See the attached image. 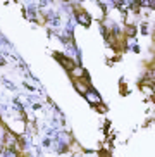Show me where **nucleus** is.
Masks as SVG:
<instances>
[{
  "instance_id": "nucleus-1",
  "label": "nucleus",
  "mask_w": 155,
  "mask_h": 157,
  "mask_svg": "<svg viewBox=\"0 0 155 157\" xmlns=\"http://www.w3.org/2000/svg\"><path fill=\"white\" fill-rule=\"evenodd\" d=\"M54 56H55V59H59V62L64 66L67 71H71L74 66H76V60H73V59H69V57H66L64 54H59V52H55Z\"/></svg>"
},
{
  "instance_id": "nucleus-2",
  "label": "nucleus",
  "mask_w": 155,
  "mask_h": 157,
  "mask_svg": "<svg viewBox=\"0 0 155 157\" xmlns=\"http://www.w3.org/2000/svg\"><path fill=\"white\" fill-rule=\"evenodd\" d=\"M4 143L5 147H10V148H16V145L19 143V136L16 133H10V131H5V136H4Z\"/></svg>"
},
{
  "instance_id": "nucleus-3",
  "label": "nucleus",
  "mask_w": 155,
  "mask_h": 157,
  "mask_svg": "<svg viewBox=\"0 0 155 157\" xmlns=\"http://www.w3.org/2000/svg\"><path fill=\"white\" fill-rule=\"evenodd\" d=\"M85 97L90 100L91 105H100V104H102V98L98 97V93H96L93 88H88L86 92H85Z\"/></svg>"
},
{
  "instance_id": "nucleus-4",
  "label": "nucleus",
  "mask_w": 155,
  "mask_h": 157,
  "mask_svg": "<svg viewBox=\"0 0 155 157\" xmlns=\"http://www.w3.org/2000/svg\"><path fill=\"white\" fill-rule=\"evenodd\" d=\"M76 17H78V23H81V24H85V26H90V14H86V12H83V10H79L78 12L76 10Z\"/></svg>"
},
{
  "instance_id": "nucleus-5",
  "label": "nucleus",
  "mask_w": 155,
  "mask_h": 157,
  "mask_svg": "<svg viewBox=\"0 0 155 157\" xmlns=\"http://www.w3.org/2000/svg\"><path fill=\"white\" fill-rule=\"evenodd\" d=\"M0 157H19L17 150L16 148H10V147H5L2 152H0Z\"/></svg>"
},
{
  "instance_id": "nucleus-6",
  "label": "nucleus",
  "mask_w": 155,
  "mask_h": 157,
  "mask_svg": "<svg viewBox=\"0 0 155 157\" xmlns=\"http://www.w3.org/2000/svg\"><path fill=\"white\" fill-rule=\"evenodd\" d=\"M112 31H114L115 36H119V35H121V28H119L117 24H114V26H112Z\"/></svg>"
},
{
  "instance_id": "nucleus-7",
  "label": "nucleus",
  "mask_w": 155,
  "mask_h": 157,
  "mask_svg": "<svg viewBox=\"0 0 155 157\" xmlns=\"http://www.w3.org/2000/svg\"><path fill=\"white\" fill-rule=\"evenodd\" d=\"M126 31H128V35H129V36H133V35L136 33V28H133V26H128V29H126Z\"/></svg>"
},
{
  "instance_id": "nucleus-8",
  "label": "nucleus",
  "mask_w": 155,
  "mask_h": 157,
  "mask_svg": "<svg viewBox=\"0 0 155 157\" xmlns=\"http://www.w3.org/2000/svg\"><path fill=\"white\" fill-rule=\"evenodd\" d=\"M112 4L117 5V7H123V5H124V0H112Z\"/></svg>"
},
{
  "instance_id": "nucleus-9",
  "label": "nucleus",
  "mask_w": 155,
  "mask_h": 157,
  "mask_svg": "<svg viewBox=\"0 0 155 157\" xmlns=\"http://www.w3.org/2000/svg\"><path fill=\"white\" fill-rule=\"evenodd\" d=\"M40 4H41V7H47V5L52 4V0H40Z\"/></svg>"
},
{
  "instance_id": "nucleus-10",
  "label": "nucleus",
  "mask_w": 155,
  "mask_h": 157,
  "mask_svg": "<svg viewBox=\"0 0 155 157\" xmlns=\"http://www.w3.org/2000/svg\"><path fill=\"white\" fill-rule=\"evenodd\" d=\"M50 145H52L50 138H45V140H43V147H50Z\"/></svg>"
},
{
  "instance_id": "nucleus-11",
  "label": "nucleus",
  "mask_w": 155,
  "mask_h": 157,
  "mask_svg": "<svg viewBox=\"0 0 155 157\" xmlns=\"http://www.w3.org/2000/svg\"><path fill=\"white\" fill-rule=\"evenodd\" d=\"M142 31H143V35H148V33H146V31H148V26H146V24H143V26H142Z\"/></svg>"
}]
</instances>
